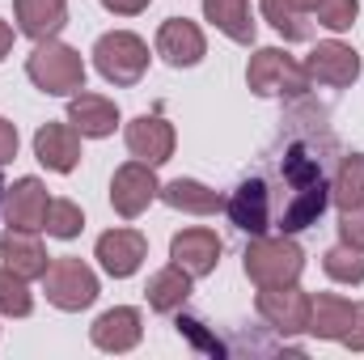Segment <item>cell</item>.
Listing matches in <instances>:
<instances>
[{
  "instance_id": "cell-20",
  "label": "cell",
  "mask_w": 364,
  "mask_h": 360,
  "mask_svg": "<svg viewBox=\"0 0 364 360\" xmlns=\"http://www.w3.org/2000/svg\"><path fill=\"white\" fill-rule=\"evenodd\" d=\"M68 123L81 132V136H110L114 132V123H119V106L110 102V97H102V93H77L73 102H68Z\"/></svg>"
},
{
  "instance_id": "cell-9",
  "label": "cell",
  "mask_w": 364,
  "mask_h": 360,
  "mask_svg": "<svg viewBox=\"0 0 364 360\" xmlns=\"http://www.w3.org/2000/svg\"><path fill=\"white\" fill-rule=\"evenodd\" d=\"M259 314L267 318V327L279 335H301L309 327V297L296 284L284 288H263L259 292Z\"/></svg>"
},
{
  "instance_id": "cell-35",
  "label": "cell",
  "mask_w": 364,
  "mask_h": 360,
  "mask_svg": "<svg viewBox=\"0 0 364 360\" xmlns=\"http://www.w3.org/2000/svg\"><path fill=\"white\" fill-rule=\"evenodd\" d=\"M110 13H119V17H136V13H144L149 9V0H102Z\"/></svg>"
},
{
  "instance_id": "cell-11",
  "label": "cell",
  "mask_w": 364,
  "mask_h": 360,
  "mask_svg": "<svg viewBox=\"0 0 364 360\" xmlns=\"http://www.w3.org/2000/svg\"><path fill=\"white\" fill-rule=\"evenodd\" d=\"M144 255H149V238L136 233V229H110V233L97 238V263L110 271L114 280L136 275L140 263H144Z\"/></svg>"
},
{
  "instance_id": "cell-13",
  "label": "cell",
  "mask_w": 364,
  "mask_h": 360,
  "mask_svg": "<svg viewBox=\"0 0 364 360\" xmlns=\"http://www.w3.org/2000/svg\"><path fill=\"white\" fill-rule=\"evenodd\" d=\"M34 157L47 170H55V174L77 170V162H81V132L73 123H43L34 132Z\"/></svg>"
},
{
  "instance_id": "cell-27",
  "label": "cell",
  "mask_w": 364,
  "mask_h": 360,
  "mask_svg": "<svg viewBox=\"0 0 364 360\" xmlns=\"http://www.w3.org/2000/svg\"><path fill=\"white\" fill-rule=\"evenodd\" d=\"M322 268H326L331 280H339V284H360L364 280V246H352V242L331 246L326 259H322Z\"/></svg>"
},
{
  "instance_id": "cell-2",
  "label": "cell",
  "mask_w": 364,
  "mask_h": 360,
  "mask_svg": "<svg viewBox=\"0 0 364 360\" xmlns=\"http://www.w3.org/2000/svg\"><path fill=\"white\" fill-rule=\"evenodd\" d=\"M26 77L51 97H68V93L85 90V60L68 47V43H55V38H43L30 60H26Z\"/></svg>"
},
{
  "instance_id": "cell-16",
  "label": "cell",
  "mask_w": 364,
  "mask_h": 360,
  "mask_svg": "<svg viewBox=\"0 0 364 360\" xmlns=\"http://www.w3.org/2000/svg\"><path fill=\"white\" fill-rule=\"evenodd\" d=\"M47 186L38 179H21L13 182L9 191H4V221H9V229H43V221H47Z\"/></svg>"
},
{
  "instance_id": "cell-14",
  "label": "cell",
  "mask_w": 364,
  "mask_h": 360,
  "mask_svg": "<svg viewBox=\"0 0 364 360\" xmlns=\"http://www.w3.org/2000/svg\"><path fill=\"white\" fill-rule=\"evenodd\" d=\"M208 43H203V30L186 17H170L161 30H157V55L174 68H195L203 60Z\"/></svg>"
},
{
  "instance_id": "cell-33",
  "label": "cell",
  "mask_w": 364,
  "mask_h": 360,
  "mask_svg": "<svg viewBox=\"0 0 364 360\" xmlns=\"http://www.w3.org/2000/svg\"><path fill=\"white\" fill-rule=\"evenodd\" d=\"M343 344H348L352 352H364V301L356 305V314H352V327H348V335H343Z\"/></svg>"
},
{
  "instance_id": "cell-24",
  "label": "cell",
  "mask_w": 364,
  "mask_h": 360,
  "mask_svg": "<svg viewBox=\"0 0 364 360\" xmlns=\"http://www.w3.org/2000/svg\"><path fill=\"white\" fill-rule=\"evenodd\" d=\"M144 297H149V305H153L157 314H174V309L186 305V297H191V275H186L178 263H170L166 271H157V275L149 280Z\"/></svg>"
},
{
  "instance_id": "cell-22",
  "label": "cell",
  "mask_w": 364,
  "mask_h": 360,
  "mask_svg": "<svg viewBox=\"0 0 364 360\" xmlns=\"http://www.w3.org/2000/svg\"><path fill=\"white\" fill-rule=\"evenodd\" d=\"M203 17L229 34L233 43L250 47L255 43V17H250V0H203Z\"/></svg>"
},
{
  "instance_id": "cell-7",
  "label": "cell",
  "mask_w": 364,
  "mask_h": 360,
  "mask_svg": "<svg viewBox=\"0 0 364 360\" xmlns=\"http://www.w3.org/2000/svg\"><path fill=\"white\" fill-rule=\"evenodd\" d=\"M157 191H161V182H157V174H153V166L127 162V166H119L114 179H110V203H114L119 216L136 221V216L157 199Z\"/></svg>"
},
{
  "instance_id": "cell-23",
  "label": "cell",
  "mask_w": 364,
  "mask_h": 360,
  "mask_svg": "<svg viewBox=\"0 0 364 360\" xmlns=\"http://www.w3.org/2000/svg\"><path fill=\"white\" fill-rule=\"evenodd\" d=\"M157 195H161L170 208L191 212V216H212V212H220V208H225V199H220L212 186H203V182H195V179H174V182H166Z\"/></svg>"
},
{
  "instance_id": "cell-17",
  "label": "cell",
  "mask_w": 364,
  "mask_h": 360,
  "mask_svg": "<svg viewBox=\"0 0 364 360\" xmlns=\"http://www.w3.org/2000/svg\"><path fill=\"white\" fill-rule=\"evenodd\" d=\"M0 259H4V268H13L26 280H43V271L51 268L47 263L51 255L43 250V242L34 238V229H9L0 238Z\"/></svg>"
},
{
  "instance_id": "cell-31",
  "label": "cell",
  "mask_w": 364,
  "mask_h": 360,
  "mask_svg": "<svg viewBox=\"0 0 364 360\" xmlns=\"http://www.w3.org/2000/svg\"><path fill=\"white\" fill-rule=\"evenodd\" d=\"M174 327H178V335H186L195 348H203V352H212V356H220V352H225V348H220V339H216V335H208L199 318H178Z\"/></svg>"
},
{
  "instance_id": "cell-18",
  "label": "cell",
  "mask_w": 364,
  "mask_h": 360,
  "mask_svg": "<svg viewBox=\"0 0 364 360\" xmlns=\"http://www.w3.org/2000/svg\"><path fill=\"white\" fill-rule=\"evenodd\" d=\"M93 344L102 352H132L140 344V314L132 305H119V309H106L97 322H93Z\"/></svg>"
},
{
  "instance_id": "cell-6",
  "label": "cell",
  "mask_w": 364,
  "mask_h": 360,
  "mask_svg": "<svg viewBox=\"0 0 364 360\" xmlns=\"http://www.w3.org/2000/svg\"><path fill=\"white\" fill-rule=\"evenodd\" d=\"M43 292H47V301H51L55 309L77 314V309L93 305V297H97V275H93L81 259H51V268L43 271Z\"/></svg>"
},
{
  "instance_id": "cell-30",
  "label": "cell",
  "mask_w": 364,
  "mask_h": 360,
  "mask_svg": "<svg viewBox=\"0 0 364 360\" xmlns=\"http://www.w3.org/2000/svg\"><path fill=\"white\" fill-rule=\"evenodd\" d=\"M43 229H47L51 238H77V233L85 229V216H81V208H77L73 199H51Z\"/></svg>"
},
{
  "instance_id": "cell-34",
  "label": "cell",
  "mask_w": 364,
  "mask_h": 360,
  "mask_svg": "<svg viewBox=\"0 0 364 360\" xmlns=\"http://www.w3.org/2000/svg\"><path fill=\"white\" fill-rule=\"evenodd\" d=\"M17 157V127L9 119H0V166Z\"/></svg>"
},
{
  "instance_id": "cell-25",
  "label": "cell",
  "mask_w": 364,
  "mask_h": 360,
  "mask_svg": "<svg viewBox=\"0 0 364 360\" xmlns=\"http://www.w3.org/2000/svg\"><path fill=\"white\" fill-rule=\"evenodd\" d=\"M263 17L272 21L288 43H305V38H314V17L305 13L301 0H263Z\"/></svg>"
},
{
  "instance_id": "cell-19",
  "label": "cell",
  "mask_w": 364,
  "mask_h": 360,
  "mask_svg": "<svg viewBox=\"0 0 364 360\" xmlns=\"http://www.w3.org/2000/svg\"><path fill=\"white\" fill-rule=\"evenodd\" d=\"M352 314H356L352 301H343L335 292H318V297H309V327L305 331L318 335V339H339L343 344V335L352 327Z\"/></svg>"
},
{
  "instance_id": "cell-1",
  "label": "cell",
  "mask_w": 364,
  "mask_h": 360,
  "mask_svg": "<svg viewBox=\"0 0 364 360\" xmlns=\"http://www.w3.org/2000/svg\"><path fill=\"white\" fill-rule=\"evenodd\" d=\"M326 203H331V179H326L322 162L305 144L284 149V157H279V203L272 208V225L279 233H301V229L318 225Z\"/></svg>"
},
{
  "instance_id": "cell-29",
  "label": "cell",
  "mask_w": 364,
  "mask_h": 360,
  "mask_svg": "<svg viewBox=\"0 0 364 360\" xmlns=\"http://www.w3.org/2000/svg\"><path fill=\"white\" fill-rule=\"evenodd\" d=\"M30 309H34V297L26 288V275H17L13 268H0V314L26 318Z\"/></svg>"
},
{
  "instance_id": "cell-26",
  "label": "cell",
  "mask_w": 364,
  "mask_h": 360,
  "mask_svg": "<svg viewBox=\"0 0 364 360\" xmlns=\"http://www.w3.org/2000/svg\"><path fill=\"white\" fill-rule=\"evenodd\" d=\"M331 199L339 203V212L364 203V153H348L339 162V174L331 182Z\"/></svg>"
},
{
  "instance_id": "cell-21",
  "label": "cell",
  "mask_w": 364,
  "mask_h": 360,
  "mask_svg": "<svg viewBox=\"0 0 364 360\" xmlns=\"http://www.w3.org/2000/svg\"><path fill=\"white\" fill-rule=\"evenodd\" d=\"M68 21V0H17V30L34 43L55 38Z\"/></svg>"
},
{
  "instance_id": "cell-32",
  "label": "cell",
  "mask_w": 364,
  "mask_h": 360,
  "mask_svg": "<svg viewBox=\"0 0 364 360\" xmlns=\"http://www.w3.org/2000/svg\"><path fill=\"white\" fill-rule=\"evenodd\" d=\"M339 233H343V242L364 246V203H360V208H348V212H339Z\"/></svg>"
},
{
  "instance_id": "cell-28",
  "label": "cell",
  "mask_w": 364,
  "mask_h": 360,
  "mask_svg": "<svg viewBox=\"0 0 364 360\" xmlns=\"http://www.w3.org/2000/svg\"><path fill=\"white\" fill-rule=\"evenodd\" d=\"M301 4H305V13L318 17V26H326V30H352V26H356V13H360L356 0H301Z\"/></svg>"
},
{
  "instance_id": "cell-15",
  "label": "cell",
  "mask_w": 364,
  "mask_h": 360,
  "mask_svg": "<svg viewBox=\"0 0 364 360\" xmlns=\"http://www.w3.org/2000/svg\"><path fill=\"white\" fill-rule=\"evenodd\" d=\"M170 259H174L191 280L212 275L216 263H220V238H216L212 229H182L178 238L170 242Z\"/></svg>"
},
{
  "instance_id": "cell-3",
  "label": "cell",
  "mask_w": 364,
  "mask_h": 360,
  "mask_svg": "<svg viewBox=\"0 0 364 360\" xmlns=\"http://www.w3.org/2000/svg\"><path fill=\"white\" fill-rule=\"evenodd\" d=\"M242 268L246 275L259 284V288H284V284H296V275L305 268V255L301 246L284 233V238H255L242 255Z\"/></svg>"
},
{
  "instance_id": "cell-8",
  "label": "cell",
  "mask_w": 364,
  "mask_h": 360,
  "mask_svg": "<svg viewBox=\"0 0 364 360\" xmlns=\"http://www.w3.org/2000/svg\"><path fill=\"white\" fill-rule=\"evenodd\" d=\"M225 208H229V221L242 233H250V238L267 233L272 229V182L267 179H242Z\"/></svg>"
},
{
  "instance_id": "cell-36",
  "label": "cell",
  "mask_w": 364,
  "mask_h": 360,
  "mask_svg": "<svg viewBox=\"0 0 364 360\" xmlns=\"http://www.w3.org/2000/svg\"><path fill=\"white\" fill-rule=\"evenodd\" d=\"M13 51V30H9V21H0V60Z\"/></svg>"
},
{
  "instance_id": "cell-5",
  "label": "cell",
  "mask_w": 364,
  "mask_h": 360,
  "mask_svg": "<svg viewBox=\"0 0 364 360\" xmlns=\"http://www.w3.org/2000/svg\"><path fill=\"white\" fill-rule=\"evenodd\" d=\"M93 64L110 85H136L144 77V68H149V47H144V38H136L127 30H114V34L97 38Z\"/></svg>"
},
{
  "instance_id": "cell-10",
  "label": "cell",
  "mask_w": 364,
  "mask_h": 360,
  "mask_svg": "<svg viewBox=\"0 0 364 360\" xmlns=\"http://www.w3.org/2000/svg\"><path fill=\"white\" fill-rule=\"evenodd\" d=\"M305 73H309V81H318V85L343 90V85H352V81L360 77V55H356L352 47H343V43H318V47L309 51V60H305Z\"/></svg>"
},
{
  "instance_id": "cell-37",
  "label": "cell",
  "mask_w": 364,
  "mask_h": 360,
  "mask_svg": "<svg viewBox=\"0 0 364 360\" xmlns=\"http://www.w3.org/2000/svg\"><path fill=\"white\" fill-rule=\"evenodd\" d=\"M0 199H4V182H0Z\"/></svg>"
},
{
  "instance_id": "cell-12",
  "label": "cell",
  "mask_w": 364,
  "mask_h": 360,
  "mask_svg": "<svg viewBox=\"0 0 364 360\" xmlns=\"http://www.w3.org/2000/svg\"><path fill=\"white\" fill-rule=\"evenodd\" d=\"M127 153L144 166H161L174 153V127L161 115H140L127 123Z\"/></svg>"
},
{
  "instance_id": "cell-4",
  "label": "cell",
  "mask_w": 364,
  "mask_h": 360,
  "mask_svg": "<svg viewBox=\"0 0 364 360\" xmlns=\"http://www.w3.org/2000/svg\"><path fill=\"white\" fill-rule=\"evenodd\" d=\"M246 81L259 97H301L309 90V73L305 64H296L288 51L279 47H263L250 55V68H246Z\"/></svg>"
}]
</instances>
